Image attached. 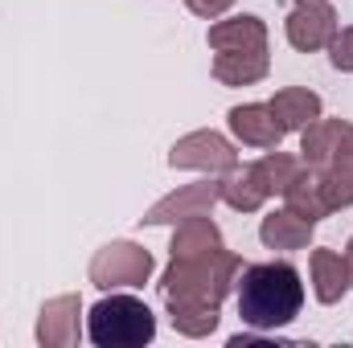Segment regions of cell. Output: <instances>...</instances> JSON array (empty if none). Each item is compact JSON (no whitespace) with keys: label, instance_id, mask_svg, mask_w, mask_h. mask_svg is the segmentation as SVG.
Listing matches in <instances>:
<instances>
[{"label":"cell","instance_id":"6da1fadb","mask_svg":"<svg viewBox=\"0 0 353 348\" xmlns=\"http://www.w3.org/2000/svg\"><path fill=\"white\" fill-rule=\"evenodd\" d=\"M239 320L259 332H279L304 312V279L292 262H247L234 283Z\"/></svg>","mask_w":353,"mask_h":348},{"label":"cell","instance_id":"7a4b0ae2","mask_svg":"<svg viewBox=\"0 0 353 348\" xmlns=\"http://www.w3.org/2000/svg\"><path fill=\"white\" fill-rule=\"evenodd\" d=\"M247 262L234 250H218L210 259H169L161 274V295L165 303H201V307H222L234 295L239 270Z\"/></svg>","mask_w":353,"mask_h":348},{"label":"cell","instance_id":"3957f363","mask_svg":"<svg viewBox=\"0 0 353 348\" xmlns=\"http://www.w3.org/2000/svg\"><path fill=\"white\" fill-rule=\"evenodd\" d=\"M87 340L94 348H144L157 340V316L132 291H103L87 312Z\"/></svg>","mask_w":353,"mask_h":348},{"label":"cell","instance_id":"277c9868","mask_svg":"<svg viewBox=\"0 0 353 348\" xmlns=\"http://www.w3.org/2000/svg\"><path fill=\"white\" fill-rule=\"evenodd\" d=\"M157 270V259L148 246L140 242H107L94 250V259L87 266V279L90 287L99 291H136L152 279Z\"/></svg>","mask_w":353,"mask_h":348},{"label":"cell","instance_id":"5b68a950","mask_svg":"<svg viewBox=\"0 0 353 348\" xmlns=\"http://www.w3.org/2000/svg\"><path fill=\"white\" fill-rule=\"evenodd\" d=\"M169 168H185V173L201 176H226L230 168H239V152L222 131H189L169 148Z\"/></svg>","mask_w":353,"mask_h":348},{"label":"cell","instance_id":"8992f818","mask_svg":"<svg viewBox=\"0 0 353 348\" xmlns=\"http://www.w3.org/2000/svg\"><path fill=\"white\" fill-rule=\"evenodd\" d=\"M218 201H222V176H205V180L181 184L176 193L161 197L152 209H144L140 226H181L189 217H210Z\"/></svg>","mask_w":353,"mask_h":348},{"label":"cell","instance_id":"52a82bcc","mask_svg":"<svg viewBox=\"0 0 353 348\" xmlns=\"http://www.w3.org/2000/svg\"><path fill=\"white\" fill-rule=\"evenodd\" d=\"M337 29H341L337 25V8L329 0H296L292 12H288V21H283V37L300 54L329 50V41H333Z\"/></svg>","mask_w":353,"mask_h":348},{"label":"cell","instance_id":"ba28073f","mask_svg":"<svg viewBox=\"0 0 353 348\" xmlns=\"http://www.w3.org/2000/svg\"><path fill=\"white\" fill-rule=\"evenodd\" d=\"M37 345L41 348H74L87 336L83 324V299L79 295H54L37 312Z\"/></svg>","mask_w":353,"mask_h":348},{"label":"cell","instance_id":"9c48e42d","mask_svg":"<svg viewBox=\"0 0 353 348\" xmlns=\"http://www.w3.org/2000/svg\"><path fill=\"white\" fill-rule=\"evenodd\" d=\"M226 127H230V135L239 144L259 148V152L283 144V127H279V119L271 115L267 102H239V107H230L226 111Z\"/></svg>","mask_w":353,"mask_h":348},{"label":"cell","instance_id":"30bf717a","mask_svg":"<svg viewBox=\"0 0 353 348\" xmlns=\"http://www.w3.org/2000/svg\"><path fill=\"white\" fill-rule=\"evenodd\" d=\"M205 45L214 54H247V50H267V21L255 12L239 17H218L205 33Z\"/></svg>","mask_w":353,"mask_h":348},{"label":"cell","instance_id":"8fae6325","mask_svg":"<svg viewBox=\"0 0 353 348\" xmlns=\"http://www.w3.org/2000/svg\"><path fill=\"white\" fill-rule=\"evenodd\" d=\"M308 168H312V164H308ZM316 176H321V193H325L329 213L350 209L353 205V123L345 127V135H341V144L333 148V156L316 168Z\"/></svg>","mask_w":353,"mask_h":348},{"label":"cell","instance_id":"7c38bea8","mask_svg":"<svg viewBox=\"0 0 353 348\" xmlns=\"http://www.w3.org/2000/svg\"><path fill=\"white\" fill-rule=\"evenodd\" d=\"M312 234H316V221H308L304 213L296 209H271L259 226V242L267 250H279V254H292V250H304L312 246Z\"/></svg>","mask_w":353,"mask_h":348},{"label":"cell","instance_id":"4fadbf2b","mask_svg":"<svg viewBox=\"0 0 353 348\" xmlns=\"http://www.w3.org/2000/svg\"><path fill=\"white\" fill-rule=\"evenodd\" d=\"M308 279H312V295L316 303L333 307L350 295V266H345V254L341 250H325L316 246L308 254Z\"/></svg>","mask_w":353,"mask_h":348},{"label":"cell","instance_id":"5bb4252c","mask_svg":"<svg viewBox=\"0 0 353 348\" xmlns=\"http://www.w3.org/2000/svg\"><path fill=\"white\" fill-rule=\"evenodd\" d=\"M267 107H271V115L279 119L283 135H288V131H304L312 119H321V115H325L321 94H316V90H308V87H279L271 98H267Z\"/></svg>","mask_w":353,"mask_h":348},{"label":"cell","instance_id":"9a60e30c","mask_svg":"<svg viewBox=\"0 0 353 348\" xmlns=\"http://www.w3.org/2000/svg\"><path fill=\"white\" fill-rule=\"evenodd\" d=\"M222 201L234 209V213H259L267 201H271V188H267L263 173L251 164H239L222 176Z\"/></svg>","mask_w":353,"mask_h":348},{"label":"cell","instance_id":"2e32d148","mask_svg":"<svg viewBox=\"0 0 353 348\" xmlns=\"http://www.w3.org/2000/svg\"><path fill=\"white\" fill-rule=\"evenodd\" d=\"M218 250H226V242H222V230L210 217H189V221L173 226L169 259H210Z\"/></svg>","mask_w":353,"mask_h":348},{"label":"cell","instance_id":"e0dca14e","mask_svg":"<svg viewBox=\"0 0 353 348\" xmlns=\"http://www.w3.org/2000/svg\"><path fill=\"white\" fill-rule=\"evenodd\" d=\"M214 78L222 87H255L263 83L271 70V54L267 50H247V54H214Z\"/></svg>","mask_w":353,"mask_h":348},{"label":"cell","instance_id":"ac0fdd59","mask_svg":"<svg viewBox=\"0 0 353 348\" xmlns=\"http://www.w3.org/2000/svg\"><path fill=\"white\" fill-rule=\"evenodd\" d=\"M345 127H350V119H325V115L312 119V123L300 131V160L312 164V168H321V164L333 156V148L341 144Z\"/></svg>","mask_w":353,"mask_h":348},{"label":"cell","instance_id":"d6986e66","mask_svg":"<svg viewBox=\"0 0 353 348\" xmlns=\"http://www.w3.org/2000/svg\"><path fill=\"white\" fill-rule=\"evenodd\" d=\"M283 205L288 209H296V213H304L308 221H321V217H329V205H325V193H321V176L316 168H300L296 180L283 188Z\"/></svg>","mask_w":353,"mask_h":348},{"label":"cell","instance_id":"ffe728a7","mask_svg":"<svg viewBox=\"0 0 353 348\" xmlns=\"http://www.w3.org/2000/svg\"><path fill=\"white\" fill-rule=\"evenodd\" d=\"M165 312H169L173 328L189 340L210 336L218 328V320H222V307H201V303H165Z\"/></svg>","mask_w":353,"mask_h":348},{"label":"cell","instance_id":"44dd1931","mask_svg":"<svg viewBox=\"0 0 353 348\" xmlns=\"http://www.w3.org/2000/svg\"><path fill=\"white\" fill-rule=\"evenodd\" d=\"M255 168L263 173L267 188H271V197H283V188L296 180V173L304 168V160L300 156H292V152H279V148H267L263 156L255 160Z\"/></svg>","mask_w":353,"mask_h":348},{"label":"cell","instance_id":"7402d4cb","mask_svg":"<svg viewBox=\"0 0 353 348\" xmlns=\"http://www.w3.org/2000/svg\"><path fill=\"white\" fill-rule=\"evenodd\" d=\"M329 62L337 74H353V25L337 29L333 41H329Z\"/></svg>","mask_w":353,"mask_h":348},{"label":"cell","instance_id":"603a6c76","mask_svg":"<svg viewBox=\"0 0 353 348\" xmlns=\"http://www.w3.org/2000/svg\"><path fill=\"white\" fill-rule=\"evenodd\" d=\"M185 8L193 17H201V21H218V17H226L234 8V0H185Z\"/></svg>","mask_w":353,"mask_h":348},{"label":"cell","instance_id":"cb8c5ba5","mask_svg":"<svg viewBox=\"0 0 353 348\" xmlns=\"http://www.w3.org/2000/svg\"><path fill=\"white\" fill-rule=\"evenodd\" d=\"M345 266H350V287H353V238L345 242Z\"/></svg>","mask_w":353,"mask_h":348}]
</instances>
